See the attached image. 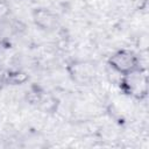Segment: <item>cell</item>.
<instances>
[{
    "label": "cell",
    "mask_w": 149,
    "mask_h": 149,
    "mask_svg": "<svg viewBox=\"0 0 149 149\" xmlns=\"http://www.w3.org/2000/svg\"><path fill=\"white\" fill-rule=\"evenodd\" d=\"M121 87L125 93L136 98L143 99L148 93V74L142 68L122 76Z\"/></svg>",
    "instance_id": "6da1fadb"
},
{
    "label": "cell",
    "mask_w": 149,
    "mask_h": 149,
    "mask_svg": "<svg viewBox=\"0 0 149 149\" xmlns=\"http://www.w3.org/2000/svg\"><path fill=\"white\" fill-rule=\"evenodd\" d=\"M108 65L121 76L128 74L141 68L137 55L129 49H121L115 51L109 57Z\"/></svg>",
    "instance_id": "7a4b0ae2"
},
{
    "label": "cell",
    "mask_w": 149,
    "mask_h": 149,
    "mask_svg": "<svg viewBox=\"0 0 149 149\" xmlns=\"http://www.w3.org/2000/svg\"><path fill=\"white\" fill-rule=\"evenodd\" d=\"M33 16H34L35 23L42 29H51L56 24V21H57L56 15L52 12L44 9V8L35 9L33 13Z\"/></svg>",
    "instance_id": "3957f363"
},
{
    "label": "cell",
    "mask_w": 149,
    "mask_h": 149,
    "mask_svg": "<svg viewBox=\"0 0 149 149\" xmlns=\"http://www.w3.org/2000/svg\"><path fill=\"white\" fill-rule=\"evenodd\" d=\"M27 79H28V76L24 72H21V71H12V72L5 73L3 81H7V83L13 84V85H19V84L24 83Z\"/></svg>",
    "instance_id": "277c9868"
},
{
    "label": "cell",
    "mask_w": 149,
    "mask_h": 149,
    "mask_svg": "<svg viewBox=\"0 0 149 149\" xmlns=\"http://www.w3.org/2000/svg\"><path fill=\"white\" fill-rule=\"evenodd\" d=\"M9 9H10V8H9V6H8L7 2L0 1V19L7 16V15L9 14Z\"/></svg>",
    "instance_id": "5b68a950"
},
{
    "label": "cell",
    "mask_w": 149,
    "mask_h": 149,
    "mask_svg": "<svg viewBox=\"0 0 149 149\" xmlns=\"http://www.w3.org/2000/svg\"><path fill=\"white\" fill-rule=\"evenodd\" d=\"M5 73H6V72L0 68V83L3 81V79H5Z\"/></svg>",
    "instance_id": "8992f818"
}]
</instances>
